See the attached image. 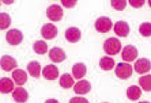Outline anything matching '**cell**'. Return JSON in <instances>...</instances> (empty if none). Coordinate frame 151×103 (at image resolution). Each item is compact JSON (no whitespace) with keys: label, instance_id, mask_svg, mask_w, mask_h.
I'll use <instances>...</instances> for the list:
<instances>
[{"label":"cell","instance_id":"27","mask_svg":"<svg viewBox=\"0 0 151 103\" xmlns=\"http://www.w3.org/2000/svg\"><path fill=\"white\" fill-rule=\"evenodd\" d=\"M110 4L113 6V8L114 10H124L127 6V1L125 0H112L110 1Z\"/></svg>","mask_w":151,"mask_h":103},{"label":"cell","instance_id":"7","mask_svg":"<svg viewBox=\"0 0 151 103\" xmlns=\"http://www.w3.org/2000/svg\"><path fill=\"white\" fill-rule=\"evenodd\" d=\"M121 57H123V60L125 61V63L136 60L137 49L135 46H132V45H127V46L123 49V52H121Z\"/></svg>","mask_w":151,"mask_h":103},{"label":"cell","instance_id":"28","mask_svg":"<svg viewBox=\"0 0 151 103\" xmlns=\"http://www.w3.org/2000/svg\"><path fill=\"white\" fill-rule=\"evenodd\" d=\"M70 103H88V100L82 98V96H75V98H72L70 100Z\"/></svg>","mask_w":151,"mask_h":103},{"label":"cell","instance_id":"9","mask_svg":"<svg viewBox=\"0 0 151 103\" xmlns=\"http://www.w3.org/2000/svg\"><path fill=\"white\" fill-rule=\"evenodd\" d=\"M42 75H44L45 79H48V80H56V79L59 77V69H57L56 65L49 64V65H46V67L44 68Z\"/></svg>","mask_w":151,"mask_h":103},{"label":"cell","instance_id":"17","mask_svg":"<svg viewBox=\"0 0 151 103\" xmlns=\"http://www.w3.org/2000/svg\"><path fill=\"white\" fill-rule=\"evenodd\" d=\"M65 38H67L68 42H78L79 39H81V30L78 27H70L67 28V31H65Z\"/></svg>","mask_w":151,"mask_h":103},{"label":"cell","instance_id":"20","mask_svg":"<svg viewBox=\"0 0 151 103\" xmlns=\"http://www.w3.org/2000/svg\"><path fill=\"white\" fill-rule=\"evenodd\" d=\"M27 72H29V75L33 76V77H40L41 76V65H40V63H37V61L29 63Z\"/></svg>","mask_w":151,"mask_h":103},{"label":"cell","instance_id":"5","mask_svg":"<svg viewBox=\"0 0 151 103\" xmlns=\"http://www.w3.org/2000/svg\"><path fill=\"white\" fill-rule=\"evenodd\" d=\"M46 15H48V18L50 21L57 22L63 18V8L60 7V6H57V4H52L46 10Z\"/></svg>","mask_w":151,"mask_h":103},{"label":"cell","instance_id":"15","mask_svg":"<svg viewBox=\"0 0 151 103\" xmlns=\"http://www.w3.org/2000/svg\"><path fill=\"white\" fill-rule=\"evenodd\" d=\"M14 91V82L10 77H1L0 79V92L1 94H10Z\"/></svg>","mask_w":151,"mask_h":103},{"label":"cell","instance_id":"25","mask_svg":"<svg viewBox=\"0 0 151 103\" xmlns=\"http://www.w3.org/2000/svg\"><path fill=\"white\" fill-rule=\"evenodd\" d=\"M139 85H140L144 91H147L148 92V91L151 90V77H150V75L142 76V77L139 79Z\"/></svg>","mask_w":151,"mask_h":103},{"label":"cell","instance_id":"13","mask_svg":"<svg viewBox=\"0 0 151 103\" xmlns=\"http://www.w3.org/2000/svg\"><path fill=\"white\" fill-rule=\"evenodd\" d=\"M113 27H114V33L119 37H127L129 34V25L124 21H119Z\"/></svg>","mask_w":151,"mask_h":103},{"label":"cell","instance_id":"23","mask_svg":"<svg viewBox=\"0 0 151 103\" xmlns=\"http://www.w3.org/2000/svg\"><path fill=\"white\" fill-rule=\"evenodd\" d=\"M33 49L37 54H45L48 52V45L45 41H35L33 45Z\"/></svg>","mask_w":151,"mask_h":103},{"label":"cell","instance_id":"12","mask_svg":"<svg viewBox=\"0 0 151 103\" xmlns=\"http://www.w3.org/2000/svg\"><path fill=\"white\" fill-rule=\"evenodd\" d=\"M135 72L137 73H148L150 72V61L147 58H140V60H136L135 63Z\"/></svg>","mask_w":151,"mask_h":103},{"label":"cell","instance_id":"10","mask_svg":"<svg viewBox=\"0 0 151 103\" xmlns=\"http://www.w3.org/2000/svg\"><path fill=\"white\" fill-rule=\"evenodd\" d=\"M91 90V84L87 80H81L78 82L76 84H74V91L78 95H84V94H88Z\"/></svg>","mask_w":151,"mask_h":103},{"label":"cell","instance_id":"19","mask_svg":"<svg viewBox=\"0 0 151 103\" xmlns=\"http://www.w3.org/2000/svg\"><path fill=\"white\" fill-rule=\"evenodd\" d=\"M127 96H128L129 100H137L142 96L140 87H137V85H131V87H128V90H127Z\"/></svg>","mask_w":151,"mask_h":103},{"label":"cell","instance_id":"29","mask_svg":"<svg viewBox=\"0 0 151 103\" xmlns=\"http://www.w3.org/2000/svg\"><path fill=\"white\" fill-rule=\"evenodd\" d=\"M61 4H63L64 7L71 8V7H74L75 4H76V0H72V1H70V0H63V1H61Z\"/></svg>","mask_w":151,"mask_h":103},{"label":"cell","instance_id":"14","mask_svg":"<svg viewBox=\"0 0 151 103\" xmlns=\"http://www.w3.org/2000/svg\"><path fill=\"white\" fill-rule=\"evenodd\" d=\"M49 58L53 63H61V61L65 60V53H64L63 49L55 46L53 49L49 50Z\"/></svg>","mask_w":151,"mask_h":103},{"label":"cell","instance_id":"24","mask_svg":"<svg viewBox=\"0 0 151 103\" xmlns=\"http://www.w3.org/2000/svg\"><path fill=\"white\" fill-rule=\"evenodd\" d=\"M11 25V18L7 12H1L0 14V30H6L7 27H10Z\"/></svg>","mask_w":151,"mask_h":103},{"label":"cell","instance_id":"8","mask_svg":"<svg viewBox=\"0 0 151 103\" xmlns=\"http://www.w3.org/2000/svg\"><path fill=\"white\" fill-rule=\"evenodd\" d=\"M41 36L45 39H53L57 36V27L53 26L52 23H46L41 28Z\"/></svg>","mask_w":151,"mask_h":103},{"label":"cell","instance_id":"6","mask_svg":"<svg viewBox=\"0 0 151 103\" xmlns=\"http://www.w3.org/2000/svg\"><path fill=\"white\" fill-rule=\"evenodd\" d=\"M18 63L17 60H15L14 57L11 56H3L1 58H0V67H1V69L3 71H7V72H12L17 68Z\"/></svg>","mask_w":151,"mask_h":103},{"label":"cell","instance_id":"4","mask_svg":"<svg viewBox=\"0 0 151 103\" xmlns=\"http://www.w3.org/2000/svg\"><path fill=\"white\" fill-rule=\"evenodd\" d=\"M112 27H113V23L110 21V18H108V16H99L95 21V28L99 33H108L110 31Z\"/></svg>","mask_w":151,"mask_h":103},{"label":"cell","instance_id":"2","mask_svg":"<svg viewBox=\"0 0 151 103\" xmlns=\"http://www.w3.org/2000/svg\"><path fill=\"white\" fill-rule=\"evenodd\" d=\"M6 39H7V42L12 46H17L19 43L23 41V34H22L21 30H18V28H11L8 30L7 36H6Z\"/></svg>","mask_w":151,"mask_h":103},{"label":"cell","instance_id":"1","mask_svg":"<svg viewBox=\"0 0 151 103\" xmlns=\"http://www.w3.org/2000/svg\"><path fill=\"white\" fill-rule=\"evenodd\" d=\"M104 50H105V53L108 56H116V54L120 53V50H121V42H120L119 38H108L104 42Z\"/></svg>","mask_w":151,"mask_h":103},{"label":"cell","instance_id":"31","mask_svg":"<svg viewBox=\"0 0 151 103\" xmlns=\"http://www.w3.org/2000/svg\"><path fill=\"white\" fill-rule=\"evenodd\" d=\"M45 103H59V100H56V99H48Z\"/></svg>","mask_w":151,"mask_h":103},{"label":"cell","instance_id":"30","mask_svg":"<svg viewBox=\"0 0 151 103\" xmlns=\"http://www.w3.org/2000/svg\"><path fill=\"white\" fill-rule=\"evenodd\" d=\"M129 3H131V6H134V7L139 8V7H142V6L144 4V1H143V0H131Z\"/></svg>","mask_w":151,"mask_h":103},{"label":"cell","instance_id":"3","mask_svg":"<svg viewBox=\"0 0 151 103\" xmlns=\"http://www.w3.org/2000/svg\"><path fill=\"white\" fill-rule=\"evenodd\" d=\"M116 76L119 79H128L132 76V67L128 63H120L116 65Z\"/></svg>","mask_w":151,"mask_h":103},{"label":"cell","instance_id":"18","mask_svg":"<svg viewBox=\"0 0 151 103\" xmlns=\"http://www.w3.org/2000/svg\"><path fill=\"white\" fill-rule=\"evenodd\" d=\"M87 73V68H86V65L82 64V63H78V64H75L74 67H72V77L75 79H82L84 77V75Z\"/></svg>","mask_w":151,"mask_h":103},{"label":"cell","instance_id":"11","mask_svg":"<svg viewBox=\"0 0 151 103\" xmlns=\"http://www.w3.org/2000/svg\"><path fill=\"white\" fill-rule=\"evenodd\" d=\"M12 98L18 103H25L29 99V92L25 88L18 87V88H14V91H12Z\"/></svg>","mask_w":151,"mask_h":103},{"label":"cell","instance_id":"26","mask_svg":"<svg viewBox=\"0 0 151 103\" xmlns=\"http://www.w3.org/2000/svg\"><path fill=\"white\" fill-rule=\"evenodd\" d=\"M139 33H140L143 37H150V34H151V23L150 22L142 23L140 27H139Z\"/></svg>","mask_w":151,"mask_h":103},{"label":"cell","instance_id":"32","mask_svg":"<svg viewBox=\"0 0 151 103\" xmlns=\"http://www.w3.org/2000/svg\"><path fill=\"white\" fill-rule=\"evenodd\" d=\"M140 103H150V102H140Z\"/></svg>","mask_w":151,"mask_h":103},{"label":"cell","instance_id":"16","mask_svg":"<svg viewBox=\"0 0 151 103\" xmlns=\"http://www.w3.org/2000/svg\"><path fill=\"white\" fill-rule=\"evenodd\" d=\"M12 80L18 85H23L27 82V73L23 69H14L12 71Z\"/></svg>","mask_w":151,"mask_h":103},{"label":"cell","instance_id":"22","mask_svg":"<svg viewBox=\"0 0 151 103\" xmlns=\"http://www.w3.org/2000/svg\"><path fill=\"white\" fill-rule=\"evenodd\" d=\"M60 85L63 88H71L74 87V77L68 73H64V75L60 76Z\"/></svg>","mask_w":151,"mask_h":103},{"label":"cell","instance_id":"21","mask_svg":"<svg viewBox=\"0 0 151 103\" xmlns=\"http://www.w3.org/2000/svg\"><path fill=\"white\" fill-rule=\"evenodd\" d=\"M114 65H116L114 60H113L112 57H109V56L102 57L101 60H99V68L104 69V71H112Z\"/></svg>","mask_w":151,"mask_h":103}]
</instances>
